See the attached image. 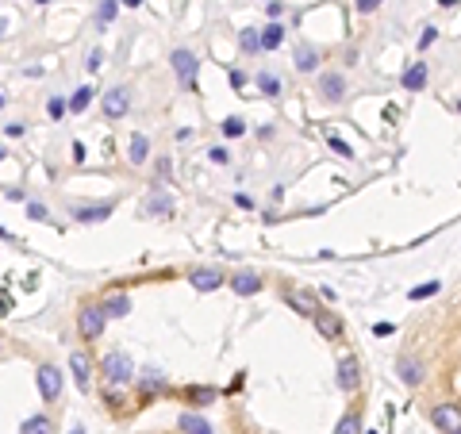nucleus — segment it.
I'll return each mask as SVG.
<instances>
[{
	"label": "nucleus",
	"mask_w": 461,
	"mask_h": 434,
	"mask_svg": "<svg viewBox=\"0 0 461 434\" xmlns=\"http://www.w3.org/2000/svg\"><path fill=\"white\" fill-rule=\"evenodd\" d=\"M457 112H461V100H457Z\"/></svg>",
	"instance_id": "obj_48"
},
{
	"label": "nucleus",
	"mask_w": 461,
	"mask_h": 434,
	"mask_svg": "<svg viewBox=\"0 0 461 434\" xmlns=\"http://www.w3.org/2000/svg\"><path fill=\"white\" fill-rule=\"evenodd\" d=\"M258 89L266 92V97H281V81L273 77V73H258Z\"/></svg>",
	"instance_id": "obj_31"
},
{
	"label": "nucleus",
	"mask_w": 461,
	"mask_h": 434,
	"mask_svg": "<svg viewBox=\"0 0 461 434\" xmlns=\"http://www.w3.org/2000/svg\"><path fill=\"white\" fill-rule=\"evenodd\" d=\"M315 327H319V335H323V338H331V342H335V338H342V319H338L335 311H323V308H319Z\"/></svg>",
	"instance_id": "obj_12"
},
{
	"label": "nucleus",
	"mask_w": 461,
	"mask_h": 434,
	"mask_svg": "<svg viewBox=\"0 0 461 434\" xmlns=\"http://www.w3.org/2000/svg\"><path fill=\"white\" fill-rule=\"evenodd\" d=\"M70 373L77 376V389H81V392H89V373H92V362H89V354H85V350H73V354H70Z\"/></svg>",
	"instance_id": "obj_9"
},
{
	"label": "nucleus",
	"mask_w": 461,
	"mask_h": 434,
	"mask_svg": "<svg viewBox=\"0 0 461 434\" xmlns=\"http://www.w3.org/2000/svg\"><path fill=\"white\" fill-rule=\"evenodd\" d=\"M208 158H212L215 166H227V150H223V146H212V154H208Z\"/></svg>",
	"instance_id": "obj_39"
},
{
	"label": "nucleus",
	"mask_w": 461,
	"mask_h": 434,
	"mask_svg": "<svg viewBox=\"0 0 461 434\" xmlns=\"http://www.w3.org/2000/svg\"><path fill=\"white\" fill-rule=\"evenodd\" d=\"M39 392L43 400H58L62 396V373L54 365H39Z\"/></svg>",
	"instance_id": "obj_5"
},
{
	"label": "nucleus",
	"mask_w": 461,
	"mask_h": 434,
	"mask_svg": "<svg viewBox=\"0 0 461 434\" xmlns=\"http://www.w3.org/2000/svg\"><path fill=\"white\" fill-rule=\"evenodd\" d=\"M239 46H242L246 54H261V31H254V27L239 31Z\"/></svg>",
	"instance_id": "obj_24"
},
{
	"label": "nucleus",
	"mask_w": 461,
	"mask_h": 434,
	"mask_svg": "<svg viewBox=\"0 0 461 434\" xmlns=\"http://www.w3.org/2000/svg\"><path fill=\"white\" fill-rule=\"evenodd\" d=\"M127 112H131V92L127 89H112L104 97V116L108 119H124Z\"/></svg>",
	"instance_id": "obj_6"
},
{
	"label": "nucleus",
	"mask_w": 461,
	"mask_h": 434,
	"mask_svg": "<svg viewBox=\"0 0 461 434\" xmlns=\"http://www.w3.org/2000/svg\"><path fill=\"white\" fill-rule=\"evenodd\" d=\"M315 65H319V50H315V46H296V70L312 73Z\"/></svg>",
	"instance_id": "obj_21"
},
{
	"label": "nucleus",
	"mask_w": 461,
	"mask_h": 434,
	"mask_svg": "<svg viewBox=\"0 0 461 434\" xmlns=\"http://www.w3.org/2000/svg\"><path fill=\"white\" fill-rule=\"evenodd\" d=\"M169 62H173V70H177V77H181L185 89H192V81H196V65H200V62H196V54L181 46V50L169 54Z\"/></svg>",
	"instance_id": "obj_4"
},
{
	"label": "nucleus",
	"mask_w": 461,
	"mask_h": 434,
	"mask_svg": "<svg viewBox=\"0 0 461 434\" xmlns=\"http://www.w3.org/2000/svg\"><path fill=\"white\" fill-rule=\"evenodd\" d=\"M104 327H108L104 304H85V308L77 311V331H81L85 338H100V335H104Z\"/></svg>",
	"instance_id": "obj_2"
},
{
	"label": "nucleus",
	"mask_w": 461,
	"mask_h": 434,
	"mask_svg": "<svg viewBox=\"0 0 461 434\" xmlns=\"http://www.w3.org/2000/svg\"><path fill=\"white\" fill-rule=\"evenodd\" d=\"M381 4H384V0H354V8H357V12H377Z\"/></svg>",
	"instance_id": "obj_36"
},
{
	"label": "nucleus",
	"mask_w": 461,
	"mask_h": 434,
	"mask_svg": "<svg viewBox=\"0 0 461 434\" xmlns=\"http://www.w3.org/2000/svg\"><path fill=\"white\" fill-rule=\"evenodd\" d=\"M116 12H119V0H100L97 23H112V20H116Z\"/></svg>",
	"instance_id": "obj_29"
},
{
	"label": "nucleus",
	"mask_w": 461,
	"mask_h": 434,
	"mask_svg": "<svg viewBox=\"0 0 461 434\" xmlns=\"http://www.w3.org/2000/svg\"><path fill=\"white\" fill-rule=\"evenodd\" d=\"M139 389H143V392H158V389H166V376L158 369H146V373H139Z\"/></svg>",
	"instance_id": "obj_25"
},
{
	"label": "nucleus",
	"mask_w": 461,
	"mask_h": 434,
	"mask_svg": "<svg viewBox=\"0 0 461 434\" xmlns=\"http://www.w3.org/2000/svg\"><path fill=\"white\" fill-rule=\"evenodd\" d=\"M27 215H31L35 223H46V219H50V212H46V207H43L39 200H31V204H27Z\"/></svg>",
	"instance_id": "obj_33"
},
{
	"label": "nucleus",
	"mask_w": 461,
	"mask_h": 434,
	"mask_svg": "<svg viewBox=\"0 0 461 434\" xmlns=\"http://www.w3.org/2000/svg\"><path fill=\"white\" fill-rule=\"evenodd\" d=\"M396 373H400V381L408 384V389H416V384L423 381V362H416V357L403 354L400 362H396Z\"/></svg>",
	"instance_id": "obj_11"
},
{
	"label": "nucleus",
	"mask_w": 461,
	"mask_h": 434,
	"mask_svg": "<svg viewBox=\"0 0 461 434\" xmlns=\"http://www.w3.org/2000/svg\"><path fill=\"white\" fill-rule=\"evenodd\" d=\"M231 288L239 292V296H258V292H261V277H258V273H234Z\"/></svg>",
	"instance_id": "obj_15"
},
{
	"label": "nucleus",
	"mask_w": 461,
	"mask_h": 434,
	"mask_svg": "<svg viewBox=\"0 0 461 434\" xmlns=\"http://www.w3.org/2000/svg\"><path fill=\"white\" fill-rule=\"evenodd\" d=\"M285 300L300 311V315H308V319H315V315H319V304H315L312 292H300V288H296V292H285Z\"/></svg>",
	"instance_id": "obj_14"
},
{
	"label": "nucleus",
	"mask_w": 461,
	"mask_h": 434,
	"mask_svg": "<svg viewBox=\"0 0 461 434\" xmlns=\"http://www.w3.org/2000/svg\"><path fill=\"white\" fill-rule=\"evenodd\" d=\"M281 43H285V27H281L277 20L261 27V50H277Z\"/></svg>",
	"instance_id": "obj_20"
},
{
	"label": "nucleus",
	"mask_w": 461,
	"mask_h": 434,
	"mask_svg": "<svg viewBox=\"0 0 461 434\" xmlns=\"http://www.w3.org/2000/svg\"><path fill=\"white\" fill-rule=\"evenodd\" d=\"M392 331H396V327H392V323H373V335H377V338L392 335Z\"/></svg>",
	"instance_id": "obj_42"
},
{
	"label": "nucleus",
	"mask_w": 461,
	"mask_h": 434,
	"mask_svg": "<svg viewBox=\"0 0 461 434\" xmlns=\"http://www.w3.org/2000/svg\"><path fill=\"white\" fill-rule=\"evenodd\" d=\"M357 381H362V365H357V357H342V362H338V389L354 392Z\"/></svg>",
	"instance_id": "obj_7"
},
{
	"label": "nucleus",
	"mask_w": 461,
	"mask_h": 434,
	"mask_svg": "<svg viewBox=\"0 0 461 434\" xmlns=\"http://www.w3.org/2000/svg\"><path fill=\"white\" fill-rule=\"evenodd\" d=\"M400 85L408 92H423V89H427V65H423V62L408 65V70H403V77H400Z\"/></svg>",
	"instance_id": "obj_13"
},
{
	"label": "nucleus",
	"mask_w": 461,
	"mask_h": 434,
	"mask_svg": "<svg viewBox=\"0 0 461 434\" xmlns=\"http://www.w3.org/2000/svg\"><path fill=\"white\" fill-rule=\"evenodd\" d=\"M146 215H173V196L169 192H162V188H158V192H150L146 196Z\"/></svg>",
	"instance_id": "obj_16"
},
{
	"label": "nucleus",
	"mask_w": 461,
	"mask_h": 434,
	"mask_svg": "<svg viewBox=\"0 0 461 434\" xmlns=\"http://www.w3.org/2000/svg\"><path fill=\"white\" fill-rule=\"evenodd\" d=\"M177 427H181V434H212V423L200 419L196 411H185L181 419H177Z\"/></svg>",
	"instance_id": "obj_17"
},
{
	"label": "nucleus",
	"mask_w": 461,
	"mask_h": 434,
	"mask_svg": "<svg viewBox=\"0 0 461 434\" xmlns=\"http://www.w3.org/2000/svg\"><path fill=\"white\" fill-rule=\"evenodd\" d=\"M158 177H162V181H173V162H169V158L158 162Z\"/></svg>",
	"instance_id": "obj_35"
},
{
	"label": "nucleus",
	"mask_w": 461,
	"mask_h": 434,
	"mask_svg": "<svg viewBox=\"0 0 461 434\" xmlns=\"http://www.w3.org/2000/svg\"><path fill=\"white\" fill-rule=\"evenodd\" d=\"M223 135H227V139H239L242 135V131H246V124H242V116H227V119H223Z\"/></svg>",
	"instance_id": "obj_32"
},
{
	"label": "nucleus",
	"mask_w": 461,
	"mask_h": 434,
	"mask_svg": "<svg viewBox=\"0 0 461 434\" xmlns=\"http://www.w3.org/2000/svg\"><path fill=\"white\" fill-rule=\"evenodd\" d=\"M100 62H104V50H89V65L85 70H100Z\"/></svg>",
	"instance_id": "obj_38"
},
{
	"label": "nucleus",
	"mask_w": 461,
	"mask_h": 434,
	"mask_svg": "<svg viewBox=\"0 0 461 434\" xmlns=\"http://www.w3.org/2000/svg\"><path fill=\"white\" fill-rule=\"evenodd\" d=\"M227 81L234 85V89H242V85H246V73H242V70H231V73H227Z\"/></svg>",
	"instance_id": "obj_40"
},
{
	"label": "nucleus",
	"mask_w": 461,
	"mask_h": 434,
	"mask_svg": "<svg viewBox=\"0 0 461 434\" xmlns=\"http://www.w3.org/2000/svg\"><path fill=\"white\" fill-rule=\"evenodd\" d=\"M104 311H108V315H116V319H124L131 311V296H127V292H108V296H104Z\"/></svg>",
	"instance_id": "obj_19"
},
{
	"label": "nucleus",
	"mask_w": 461,
	"mask_h": 434,
	"mask_svg": "<svg viewBox=\"0 0 461 434\" xmlns=\"http://www.w3.org/2000/svg\"><path fill=\"white\" fill-rule=\"evenodd\" d=\"M192 288H200V292H212V288H219L223 285V277L215 269H192Z\"/></svg>",
	"instance_id": "obj_18"
},
{
	"label": "nucleus",
	"mask_w": 461,
	"mask_h": 434,
	"mask_svg": "<svg viewBox=\"0 0 461 434\" xmlns=\"http://www.w3.org/2000/svg\"><path fill=\"white\" fill-rule=\"evenodd\" d=\"M435 39H438V31H435V27H423V35H419V46H423V50H427V46L435 43Z\"/></svg>",
	"instance_id": "obj_37"
},
{
	"label": "nucleus",
	"mask_w": 461,
	"mask_h": 434,
	"mask_svg": "<svg viewBox=\"0 0 461 434\" xmlns=\"http://www.w3.org/2000/svg\"><path fill=\"white\" fill-rule=\"evenodd\" d=\"M319 92H323V100L338 104L346 97V77L342 73H323V77H319Z\"/></svg>",
	"instance_id": "obj_8"
},
{
	"label": "nucleus",
	"mask_w": 461,
	"mask_h": 434,
	"mask_svg": "<svg viewBox=\"0 0 461 434\" xmlns=\"http://www.w3.org/2000/svg\"><path fill=\"white\" fill-rule=\"evenodd\" d=\"M89 104H92V89H89V85H81V89L70 97V112H77V116H81V112L89 108Z\"/></svg>",
	"instance_id": "obj_27"
},
{
	"label": "nucleus",
	"mask_w": 461,
	"mask_h": 434,
	"mask_svg": "<svg viewBox=\"0 0 461 434\" xmlns=\"http://www.w3.org/2000/svg\"><path fill=\"white\" fill-rule=\"evenodd\" d=\"M215 396H219V392H215V389H208V384H204V389H200V384H192V389H185V400H189V403H212Z\"/></svg>",
	"instance_id": "obj_26"
},
{
	"label": "nucleus",
	"mask_w": 461,
	"mask_h": 434,
	"mask_svg": "<svg viewBox=\"0 0 461 434\" xmlns=\"http://www.w3.org/2000/svg\"><path fill=\"white\" fill-rule=\"evenodd\" d=\"M70 434H85V430H81V427H73V430H70Z\"/></svg>",
	"instance_id": "obj_45"
},
{
	"label": "nucleus",
	"mask_w": 461,
	"mask_h": 434,
	"mask_svg": "<svg viewBox=\"0 0 461 434\" xmlns=\"http://www.w3.org/2000/svg\"><path fill=\"white\" fill-rule=\"evenodd\" d=\"M124 4H127V8H139V4H143V0H124Z\"/></svg>",
	"instance_id": "obj_44"
},
{
	"label": "nucleus",
	"mask_w": 461,
	"mask_h": 434,
	"mask_svg": "<svg viewBox=\"0 0 461 434\" xmlns=\"http://www.w3.org/2000/svg\"><path fill=\"white\" fill-rule=\"evenodd\" d=\"M0 108H4V92H0Z\"/></svg>",
	"instance_id": "obj_46"
},
{
	"label": "nucleus",
	"mask_w": 461,
	"mask_h": 434,
	"mask_svg": "<svg viewBox=\"0 0 461 434\" xmlns=\"http://www.w3.org/2000/svg\"><path fill=\"white\" fill-rule=\"evenodd\" d=\"M112 215V204H73V219L77 223H100Z\"/></svg>",
	"instance_id": "obj_10"
},
{
	"label": "nucleus",
	"mask_w": 461,
	"mask_h": 434,
	"mask_svg": "<svg viewBox=\"0 0 461 434\" xmlns=\"http://www.w3.org/2000/svg\"><path fill=\"white\" fill-rule=\"evenodd\" d=\"M146 158H150V139L146 135H131V162L143 166Z\"/></svg>",
	"instance_id": "obj_23"
},
{
	"label": "nucleus",
	"mask_w": 461,
	"mask_h": 434,
	"mask_svg": "<svg viewBox=\"0 0 461 434\" xmlns=\"http://www.w3.org/2000/svg\"><path fill=\"white\" fill-rule=\"evenodd\" d=\"M65 108H70V100L54 97V100H50V119H62V116H65Z\"/></svg>",
	"instance_id": "obj_34"
},
{
	"label": "nucleus",
	"mask_w": 461,
	"mask_h": 434,
	"mask_svg": "<svg viewBox=\"0 0 461 434\" xmlns=\"http://www.w3.org/2000/svg\"><path fill=\"white\" fill-rule=\"evenodd\" d=\"M20 434H54V423L46 415H31V419L20 427Z\"/></svg>",
	"instance_id": "obj_22"
},
{
	"label": "nucleus",
	"mask_w": 461,
	"mask_h": 434,
	"mask_svg": "<svg viewBox=\"0 0 461 434\" xmlns=\"http://www.w3.org/2000/svg\"><path fill=\"white\" fill-rule=\"evenodd\" d=\"M430 423H435L442 434H461V408L457 403H435V408H430Z\"/></svg>",
	"instance_id": "obj_3"
},
{
	"label": "nucleus",
	"mask_w": 461,
	"mask_h": 434,
	"mask_svg": "<svg viewBox=\"0 0 461 434\" xmlns=\"http://www.w3.org/2000/svg\"><path fill=\"white\" fill-rule=\"evenodd\" d=\"M100 369H104V381L112 389H124L131 376H135V362H131V354H124V350H112L104 362H100Z\"/></svg>",
	"instance_id": "obj_1"
},
{
	"label": "nucleus",
	"mask_w": 461,
	"mask_h": 434,
	"mask_svg": "<svg viewBox=\"0 0 461 434\" xmlns=\"http://www.w3.org/2000/svg\"><path fill=\"white\" fill-rule=\"evenodd\" d=\"M331 150H338V154H342V158H354V150H350V146H346V143H342V139H331Z\"/></svg>",
	"instance_id": "obj_41"
},
{
	"label": "nucleus",
	"mask_w": 461,
	"mask_h": 434,
	"mask_svg": "<svg viewBox=\"0 0 461 434\" xmlns=\"http://www.w3.org/2000/svg\"><path fill=\"white\" fill-rule=\"evenodd\" d=\"M4 135H8V139H20V135H23V124H8Z\"/></svg>",
	"instance_id": "obj_43"
},
{
	"label": "nucleus",
	"mask_w": 461,
	"mask_h": 434,
	"mask_svg": "<svg viewBox=\"0 0 461 434\" xmlns=\"http://www.w3.org/2000/svg\"><path fill=\"white\" fill-rule=\"evenodd\" d=\"M35 4H50V0H35Z\"/></svg>",
	"instance_id": "obj_47"
},
{
	"label": "nucleus",
	"mask_w": 461,
	"mask_h": 434,
	"mask_svg": "<svg viewBox=\"0 0 461 434\" xmlns=\"http://www.w3.org/2000/svg\"><path fill=\"white\" fill-rule=\"evenodd\" d=\"M335 434H362V419H357V411L342 415V419H338V427H335Z\"/></svg>",
	"instance_id": "obj_28"
},
{
	"label": "nucleus",
	"mask_w": 461,
	"mask_h": 434,
	"mask_svg": "<svg viewBox=\"0 0 461 434\" xmlns=\"http://www.w3.org/2000/svg\"><path fill=\"white\" fill-rule=\"evenodd\" d=\"M438 288H442V281H427V285H419V288H408V300H430Z\"/></svg>",
	"instance_id": "obj_30"
}]
</instances>
